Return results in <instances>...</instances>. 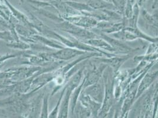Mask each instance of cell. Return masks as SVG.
<instances>
[{
  "mask_svg": "<svg viewBox=\"0 0 158 118\" xmlns=\"http://www.w3.org/2000/svg\"><path fill=\"white\" fill-rule=\"evenodd\" d=\"M158 7V0H154L153 3V6H152V8H156Z\"/></svg>",
  "mask_w": 158,
  "mask_h": 118,
  "instance_id": "ac0fdd59",
  "label": "cell"
},
{
  "mask_svg": "<svg viewBox=\"0 0 158 118\" xmlns=\"http://www.w3.org/2000/svg\"><path fill=\"white\" fill-rule=\"evenodd\" d=\"M119 113H120V112L118 111H115V112H114V116H113V118H119Z\"/></svg>",
  "mask_w": 158,
  "mask_h": 118,
  "instance_id": "d6986e66",
  "label": "cell"
},
{
  "mask_svg": "<svg viewBox=\"0 0 158 118\" xmlns=\"http://www.w3.org/2000/svg\"><path fill=\"white\" fill-rule=\"evenodd\" d=\"M48 118V96H46L43 105L42 111L41 113V118Z\"/></svg>",
  "mask_w": 158,
  "mask_h": 118,
  "instance_id": "5bb4252c",
  "label": "cell"
},
{
  "mask_svg": "<svg viewBox=\"0 0 158 118\" xmlns=\"http://www.w3.org/2000/svg\"><path fill=\"white\" fill-rule=\"evenodd\" d=\"M82 92L88 95L94 100L102 103L105 95V84L103 77L95 84L90 86L83 90Z\"/></svg>",
  "mask_w": 158,
  "mask_h": 118,
  "instance_id": "52a82bcc",
  "label": "cell"
},
{
  "mask_svg": "<svg viewBox=\"0 0 158 118\" xmlns=\"http://www.w3.org/2000/svg\"><path fill=\"white\" fill-rule=\"evenodd\" d=\"M60 28L71 34L73 36L78 38L81 41L95 39L99 36L92 30H86L77 26L72 23H65L60 26Z\"/></svg>",
  "mask_w": 158,
  "mask_h": 118,
  "instance_id": "277c9868",
  "label": "cell"
},
{
  "mask_svg": "<svg viewBox=\"0 0 158 118\" xmlns=\"http://www.w3.org/2000/svg\"><path fill=\"white\" fill-rule=\"evenodd\" d=\"M106 2H110V3H112V0H103Z\"/></svg>",
  "mask_w": 158,
  "mask_h": 118,
  "instance_id": "ffe728a7",
  "label": "cell"
},
{
  "mask_svg": "<svg viewBox=\"0 0 158 118\" xmlns=\"http://www.w3.org/2000/svg\"><path fill=\"white\" fill-rule=\"evenodd\" d=\"M64 90L61 93V98L59 100V101L58 102L57 106L55 107V108L53 110V111L51 112V113L48 115V118H57L58 116V113H59V109L60 103H61V100L62 99V97L63 96V94H64Z\"/></svg>",
  "mask_w": 158,
  "mask_h": 118,
  "instance_id": "9a60e30c",
  "label": "cell"
},
{
  "mask_svg": "<svg viewBox=\"0 0 158 118\" xmlns=\"http://www.w3.org/2000/svg\"><path fill=\"white\" fill-rule=\"evenodd\" d=\"M145 2H146V0H138L137 4L140 8V7H142L145 4Z\"/></svg>",
  "mask_w": 158,
  "mask_h": 118,
  "instance_id": "e0dca14e",
  "label": "cell"
},
{
  "mask_svg": "<svg viewBox=\"0 0 158 118\" xmlns=\"http://www.w3.org/2000/svg\"><path fill=\"white\" fill-rule=\"evenodd\" d=\"M98 64V66H93L92 69L87 73L86 76L84 78L83 90L90 86L95 84L102 78L103 73L108 66L103 63Z\"/></svg>",
  "mask_w": 158,
  "mask_h": 118,
  "instance_id": "5b68a950",
  "label": "cell"
},
{
  "mask_svg": "<svg viewBox=\"0 0 158 118\" xmlns=\"http://www.w3.org/2000/svg\"><path fill=\"white\" fill-rule=\"evenodd\" d=\"M127 0H112V4L115 10L123 16Z\"/></svg>",
  "mask_w": 158,
  "mask_h": 118,
  "instance_id": "4fadbf2b",
  "label": "cell"
},
{
  "mask_svg": "<svg viewBox=\"0 0 158 118\" xmlns=\"http://www.w3.org/2000/svg\"><path fill=\"white\" fill-rule=\"evenodd\" d=\"M87 53L83 51H81L76 48H63L59 52L55 53L53 56L57 59L60 60H68L70 59H73L76 57L78 56H81L83 54H85Z\"/></svg>",
  "mask_w": 158,
  "mask_h": 118,
  "instance_id": "30bf717a",
  "label": "cell"
},
{
  "mask_svg": "<svg viewBox=\"0 0 158 118\" xmlns=\"http://www.w3.org/2000/svg\"><path fill=\"white\" fill-rule=\"evenodd\" d=\"M0 39H12L10 34L8 32H0Z\"/></svg>",
  "mask_w": 158,
  "mask_h": 118,
  "instance_id": "2e32d148",
  "label": "cell"
},
{
  "mask_svg": "<svg viewBox=\"0 0 158 118\" xmlns=\"http://www.w3.org/2000/svg\"><path fill=\"white\" fill-rule=\"evenodd\" d=\"M103 79L105 84V95L97 118H106L116 102L113 94L114 72L110 67L106 68L103 75Z\"/></svg>",
  "mask_w": 158,
  "mask_h": 118,
  "instance_id": "6da1fadb",
  "label": "cell"
},
{
  "mask_svg": "<svg viewBox=\"0 0 158 118\" xmlns=\"http://www.w3.org/2000/svg\"><path fill=\"white\" fill-rule=\"evenodd\" d=\"M83 41L85 42L86 44H89V46H92L93 47L98 48L99 50H103L106 52L110 53L116 54V51L114 50V49L112 47V46L109 44V43H107L105 40H104L100 37L95 38V39Z\"/></svg>",
  "mask_w": 158,
  "mask_h": 118,
  "instance_id": "9c48e42d",
  "label": "cell"
},
{
  "mask_svg": "<svg viewBox=\"0 0 158 118\" xmlns=\"http://www.w3.org/2000/svg\"><path fill=\"white\" fill-rule=\"evenodd\" d=\"M158 78V70L155 71L149 70L145 74L139 84L136 95V101H137L142 95H143L154 84L155 81Z\"/></svg>",
  "mask_w": 158,
  "mask_h": 118,
  "instance_id": "8992f818",
  "label": "cell"
},
{
  "mask_svg": "<svg viewBox=\"0 0 158 118\" xmlns=\"http://www.w3.org/2000/svg\"><path fill=\"white\" fill-rule=\"evenodd\" d=\"M133 60L135 63H139L140 61H143L147 63H152L155 62L158 63V54H143L135 56Z\"/></svg>",
  "mask_w": 158,
  "mask_h": 118,
  "instance_id": "7c38bea8",
  "label": "cell"
},
{
  "mask_svg": "<svg viewBox=\"0 0 158 118\" xmlns=\"http://www.w3.org/2000/svg\"><path fill=\"white\" fill-rule=\"evenodd\" d=\"M93 30L97 31V32H95L92 30L94 33H96L100 37L105 40L107 43H109V44L114 49V50L116 51V54L118 55L131 54V53L136 52L142 49L141 47L133 48L132 47L126 44L123 41L116 39L111 37L110 36L106 34L105 33H102L96 29H93Z\"/></svg>",
  "mask_w": 158,
  "mask_h": 118,
  "instance_id": "7a4b0ae2",
  "label": "cell"
},
{
  "mask_svg": "<svg viewBox=\"0 0 158 118\" xmlns=\"http://www.w3.org/2000/svg\"><path fill=\"white\" fill-rule=\"evenodd\" d=\"M131 57V54L126 55H116L110 57H93L92 61L97 63H103L106 65L110 67L114 73L118 72L121 67L125 63L129 60Z\"/></svg>",
  "mask_w": 158,
  "mask_h": 118,
  "instance_id": "3957f363",
  "label": "cell"
},
{
  "mask_svg": "<svg viewBox=\"0 0 158 118\" xmlns=\"http://www.w3.org/2000/svg\"><path fill=\"white\" fill-rule=\"evenodd\" d=\"M88 6L92 8L93 10H115L112 3L106 2L103 0H89Z\"/></svg>",
  "mask_w": 158,
  "mask_h": 118,
  "instance_id": "8fae6325",
  "label": "cell"
},
{
  "mask_svg": "<svg viewBox=\"0 0 158 118\" xmlns=\"http://www.w3.org/2000/svg\"><path fill=\"white\" fill-rule=\"evenodd\" d=\"M71 23L86 30H92L96 28L98 21L92 17L87 15L86 16H79L72 17L69 19Z\"/></svg>",
  "mask_w": 158,
  "mask_h": 118,
  "instance_id": "ba28073f",
  "label": "cell"
}]
</instances>
